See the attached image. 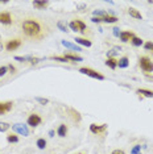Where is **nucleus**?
<instances>
[{
  "label": "nucleus",
  "mask_w": 153,
  "mask_h": 154,
  "mask_svg": "<svg viewBox=\"0 0 153 154\" xmlns=\"http://www.w3.org/2000/svg\"><path fill=\"white\" fill-rule=\"evenodd\" d=\"M50 59H53V61H57V62H69L63 56H62V57H61V56H52V57H50Z\"/></svg>",
  "instance_id": "cd10ccee"
},
{
  "label": "nucleus",
  "mask_w": 153,
  "mask_h": 154,
  "mask_svg": "<svg viewBox=\"0 0 153 154\" xmlns=\"http://www.w3.org/2000/svg\"><path fill=\"white\" fill-rule=\"evenodd\" d=\"M108 15V13L106 12V11H94V17H99V19H103V17H106V16Z\"/></svg>",
  "instance_id": "bb28decb"
},
{
  "label": "nucleus",
  "mask_w": 153,
  "mask_h": 154,
  "mask_svg": "<svg viewBox=\"0 0 153 154\" xmlns=\"http://www.w3.org/2000/svg\"><path fill=\"white\" fill-rule=\"evenodd\" d=\"M67 132H69V128H67L66 124H61V125L58 126V129H57V134H58L59 137H62V138L67 136Z\"/></svg>",
  "instance_id": "f8f14e48"
},
{
  "label": "nucleus",
  "mask_w": 153,
  "mask_h": 154,
  "mask_svg": "<svg viewBox=\"0 0 153 154\" xmlns=\"http://www.w3.org/2000/svg\"><path fill=\"white\" fill-rule=\"evenodd\" d=\"M36 145H37V148H38V149L44 150V149L46 148L48 142H46V140H45V138H38V140H37V142H36Z\"/></svg>",
  "instance_id": "5701e85b"
},
{
  "label": "nucleus",
  "mask_w": 153,
  "mask_h": 154,
  "mask_svg": "<svg viewBox=\"0 0 153 154\" xmlns=\"http://www.w3.org/2000/svg\"><path fill=\"white\" fill-rule=\"evenodd\" d=\"M107 130V124H91L90 132L94 134H102Z\"/></svg>",
  "instance_id": "0eeeda50"
},
{
  "label": "nucleus",
  "mask_w": 153,
  "mask_h": 154,
  "mask_svg": "<svg viewBox=\"0 0 153 154\" xmlns=\"http://www.w3.org/2000/svg\"><path fill=\"white\" fill-rule=\"evenodd\" d=\"M91 21L97 22V24H100V22H102V19H99V17H92V19H91Z\"/></svg>",
  "instance_id": "58836bf2"
},
{
  "label": "nucleus",
  "mask_w": 153,
  "mask_h": 154,
  "mask_svg": "<svg viewBox=\"0 0 153 154\" xmlns=\"http://www.w3.org/2000/svg\"><path fill=\"white\" fill-rule=\"evenodd\" d=\"M13 107V102L8 100V102H0V116L1 115H5L12 109Z\"/></svg>",
  "instance_id": "6e6552de"
},
{
  "label": "nucleus",
  "mask_w": 153,
  "mask_h": 154,
  "mask_svg": "<svg viewBox=\"0 0 153 154\" xmlns=\"http://www.w3.org/2000/svg\"><path fill=\"white\" fill-rule=\"evenodd\" d=\"M57 26H58V28L61 29L62 32H69V31H67V25L63 24V21H58V22H57Z\"/></svg>",
  "instance_id": "7c9ffc66"
},
{
  "label": "nucleus",
  "mask_w": 153,
  "mask_h": 154,
  "mask_svg": "<svg viewBox=\"0 0 153 154\" xmlns=\"http://www.w3.org/2000/svg\"><path fill=\"white\" fill-rule=\"evenodd\" d=\"M16 61H20V62H32L33 59V56H25V57H15Z\"/></svg>",
  "instance_id": "a878e982"
},
{
  "label": "nucleus",
  "mask_w": 153,
  "mask_h": 154,
  "mask_svg": "<svg viewBox=\"0 0 153 154\" xmlns=\"http://www.w3.org/2000/svg\"><path fill=\"white\" fill-rule=\"evenodd\" d=\"M21 28H22V32H24L28 37H33V38L41 37L42 29H41L40 22L36 21V20L28 19V20H25V21H22Z\"/></svg>",
  "instance_id": "f257e3e1"
},
{
  "label": "nucleus",
  "mask_w": 153,
  "mask_h": 154,
  "mask_svg": "<svg viewBox=\"0 0 153 154\" xmlns=\"http://www.w3.org/2000/svg\"><path fill=\"white\" fill-rule=\"evenodd\" d=\"M106 66L109 69H112V70H115L116 67H118V59L116 58H107L106 59Z\"/></svg>",
  "instance_id": "aec40b11"
},
{
  "label": "nucleus",
  "mask_w": 153,
  "mask_h": 154,
  "mask_svg": "<svg viewBox=\"0 0 153 154\" xmlns=\"http://www.w3.org/2000/svg\"><path fill=\"white\" fill-rule=\"evenodd\" d=\"M139 66L144 73H152L153 71V61L147 56H143L139 58Z\"/></svg>",
  "instance_id": "f03ea898"
},
{
  "label": "nucleus",
  "mask_w": 153,
  "mask_h": 154,
  "mask_svg": "<svg viewBox=\"0 0 153 154\" xmlns=\"http://www.w3.org/2000/svg\"><path fill=\"white\" fill-rule=\"evenodd\" d=\"M41 123H42V117L38 113H31L28 116V120H27V124L32 128H37Z\"/></svg>",
  "instance_id": "39448f33"
},
{
  "label": "nucleus",
  "mask_w": 153,
  "mask_h": 154,
  "mask_svg": "<svg viewBox=\"0 0 153 154\" xmlns=\"http://www.w3.org/2000/svg\"><path fill=\"white\" fill-rule=\"evenodd\" d=\"M77 154H83V153H77Z\"/></svg>",
  "instance_id": "79ce46f5"
},
{
  "label": "nucleus",
  "mask_w": 153,
  "mask_h": 154,
  "mask_svg": "<svg viewBox=\"0 0 153 154\" xmlns=\"http://www.w3.org/2000/svg\"><path fill=\"white\" fill-rule=\"evenodd\" d=\"M136 94H139V95H141V96H145V98H153V91H150V90L139 88L137 91H136Z\"/></svg>",
  "instance_id": "6ab92c4d"
},
{
  "label": "nucleus",
  "mask_w": 153,
  "mask_h": 154,
  "mask_svg": "<svg viewBox=\"0 0 153 154\" xmlns=\"http://www.w3.org/2000/svg\"><path fill=\"white\" fill-rule=\"evenodd\" d=\"M12 129H13V133H16V134H21V136H24V137L29 136L28 125H25V124H20V123L13 124Z\"/></svg>",
  "instance_id": "20e7f679"
},
{
  "label": "nucleus",
  "mask_w": 153,
  "mask_h": 154,
  "mask_svg": "<svg viewBox=\"0 0 153 154\" xmlns=\"http://www.w3.org/2000/svg\"><path fill=\"white\" fill-rule=\"evenodd\" d=\"M79 73H81V74L87 75V77L94 78V79L104 80V75H103V74H100V73H98V71L94 70V69H90V67H81V69H79Z\"/></svg>",
  "instance_id": "7ed1b4c3"
},
{
  "label": "nucleus",
  "mask_w": 153,
  "mask_h": 154,
  "mask_svg": "<svg viewBox=\"0 0 153 154\" xmlns=\"http://www.w3.org/2000/svg\"><path fill=\"white\" fill-rule=\"evenodd\" d=\"M0 24L11 25L12 24V16L10 12H0Z\"/></svg>",
  "instance_id": "1a4fd4ad"
},
{
  "label": "nucleus",
  "mask_w": 153,
  "mask_h": 154,
  "mask_svg": "<svg viewBox=\"0 0 153 154\" xmlns=\"http://www.w3.org/2000/svg\"><path fill=\"white\" fill-rule=\"evenodd\" d=\"M7 67H8V70L11 71V74H15V73H16V67L13 65H8Z\"/></svg>",
  "instance_id": "4c0bfd02"
},
{
  "label": "nucleus",
  "mask_w": 153,
  "mask_h": 154,
  "mask_svg": "<svg viewBox=\"0 0 153 154\" xmlns=\"http://www.w3.org/2000/svg\"><path fill=\"white\" fill-rule=\"evenodd\" d=\"M7 141L10 142V144H16V142H19V136L16 134V133H10V134L7 136Z\"/></svg>",
  "instance_id": "4be33fe9"
},
{
  "label": "nucleus",
  "mask_w": 153,
  "mask_h": 154,
  "mask_svg": "<svg viewBox=\"0 0 153 154\" xmlns=\"http://www.w3.org/2000/svg\"><path fill=\"white\" fill-rule=\"evenodd\" d=\"M20 46H21V40H20V38H12V40L7 41L5 50H8V52H15V50L19 49Z\"/></svg>",
  "instance_id": "423d86ee"
},
{
  "label": "nucleus",
  "mask_w": 153,
  "mask_h": 154,
  "mask_svg": "<svg viewBox=\"0 0 153 154\" xmlns=\"http://www.w3.org/2000/svg\"><path fill=\"white\" fill-rule=\"evenodd\" d=\"M35 100L38 102V103H41L42 105H46L48 103H49V99H46V98H36Z\"/></svg>",
  "instance_id": "2f4dec72"
},
{
  "label": "nucleus",
  "mask_w": 153,
  "mask_h": 154,
  "mask_svg": "<svg viewBox=\"0 0 153 154\" xmlns=\"http://www.w3.org/2000/svg\"><path fill=\"white\" fill-rule=\"evenodd\" d=\"M12 125H10L8 123H0V132H7Z\"/></svg>",
  "instance_id": "c85d7f7f"
},
{
  "label": "nucleus",
  "mask_w": 153,
  "mask_h": 154,
  "mask_svg": "<svg viewBox=\"0 0 153 154\" xmlns=\"http://www.w3.org/2000/svg\"><path fill=\"white\" fill-rule=\"evenodd\" d=\"M111 154H125L123 150H120V149H116V150H114Z\"/></svg>",
  "instance_id": "ea45409f"
},
{
  "label": "nucleus",
  "mask_w": 153,
  "mask_h": 154,
  "mask_svg": "<svg viewBox=\"0 0 153 154\" xmlns=\"http://www.w3.org/2000/svg\"><path fill=\"white\" fill-rule=\"evenodd\" d=\"M112 33H114V36H115V37H119L122 32H120V29H119V28H114L112 29Z\"/></svg>",
  "instance_id": "e433bc0d"
},
{
  "label": "nucleus",
  "mask_w": 153,
  "mask_h": 154,
  "mask_svg": "<svg viewBox=\"0 0 153 154\" xmlns=\"http://www.w3.org/2000/svg\"><path fill=\"white\" fill-rule=\"evenodd\" d=\"M7 71H8V67L7 66H1L0 67V77H4L7 74Z\"/></svg>",
  "instance_id": "f704fd0d"
},
{
  "label": "nucleus",
  "mask_w": 153,
  "mask_h": 154,
  "mask_svg": "<svg viewBox=\"0 0 153 154\" xmlns=\"http://www.w3.org/2000/svg\"><path fill=\"white\" fill-rule=\"evenodd\" d=\"M131 154H141V146L140 145H135L131 150Z\"/></svg>",
  "instance_id": "c756f323"
},
{
  "label": "nucleus",
  "mask_w": 153,
  "mask_h": 154,
  "mask_svg": "<svg viewBox=\"0 0 153 154\" xmlns=\"http://www.w3.org/2000/svg\"><path fill=\"white\" fill-rule=\"evenodd\" d=\"M128 13H129V16H132L133 19H136V20H141L143 19V15L140 13V11H137L136 8H129L128 9Z\"/></svg>",
  "instance_id": "dca6fc26"
},
{
  "label": "nucleus",
  "mask_w": 153,
  "mask_h": 154,
  "mask_svg": "<svg viewBox=\"0 0 153 154\" xmlns=\"http://www.w3.org/2000/svg\"><path fill=\"white\" fill-rule=\"evenodd\" d=\"M120 50H122V49H120V47H118V46L114 47L112 50L107 52V57H108V58H114V57H115L116 54H118V53H120Z\"/></svg>",
  "instance_id": "b1692460"
},
{
  "label": "nucleus",
  "mask_w": 153,
  "mask_h": 154,
  "mask_svg": "<svg viewBox=\"0 0 153 154\" xmlns=\"http://www.w3.org/2000/svg\"><path fill=\"white\" fill-rule=\"evenodd\" d=\"M70 112L74 115V120H75V121H81V115H79V112H77L75 109H73V108L70 109Z\"/></svg>",
  "instance_id": "473e14b6"
},
{
  "label": "nucleus",
  "mask_w": 153,
  "mask_h": 154,
  "mask_svg": "<svg viewBox=\"0 0 153 154\" xmlns=\"http://www.w3.org/2000/svg\"><path fill=\"white\" fill-rule=\"evenodd\" d=\"M74 21H75V25H77V28H78V32H82V33H84V32H86V29H87L86 24H84L82 20H79V19L74 20Z\"/></svg>",
  "instance_id": "412c9836"
},
{
  "label": "nucleus",
  "mask_w": 153,
  "mask_h": 154,
  "mask_svg": "<svg viewBox=\"0 0 153 154\" xmlns=\"http://www.w3.org/2000/svg\"><path fill=\"white\" fill-rule=\"evenodd\" d=\"M54 134H56V132H54L53 129H50L49 130V136H50V137H54Z\"/></svg>",
  "instance_id": "a19ab883"
},
{
  "label": "nucleus",
  "mask_w": 153,
  "mask_h": 154,
  "mask_svg": "<svg viewBox=\"0 0 153 154\" xmlns=\"http://www.w3.org/2000/svg\"><path fill=\"white\" fill-rule=\"evenodd\" d=\"M118 66L119 69H127L129 66V58L127 56H124L120 59H118Z\"/></svg>",
  "instance_id": "ddd939ff"
},
{
  "label": "nucleus",
  "mask_w": 153,
  "mask_h": 154,
  "mask_svg": "<svg viewBox=\"0 0 153 154\" xmlns=\"http://www.w3.org/2000/svg\"><path fill=\"white\" fill-rule=\"evenodd\" d=\"M48 5H49V1H45V0H42V1H40V0L33 1V7L36 9H46Z\"/></svg>",
  "instance_id": "4468645a"
},
{
  "label": "nucleus",
  "mask_w": 153,
  "mask_h": 154,
  "mask_svg": "<svg viewBox=\"0 0 153 154\" xmlns=\"http://www.w3.org/2000/svg\"><path fill=\"white\" fill-rule=\"evenodd\" d=\"M131 43L133 45V46H141V45H144L143 40H141L140 37H136V36H135V37L131 40Z\"/></svg>",
  "instance_id": "393cba45"
},
{
  "label": "nucleus",
  "mask_w": 153,
  "mask_h": 154,
  "mask_svg": "<svg viewBox=\"0 0 153 154\" xmlns=\"http://www.w3.org/2000/svg\"><path fill=\"white\" fill-rule=\"evenodd\" d=\"M63 57H65L67 61H71V62H82L83 61V58H82L81 56H78V54H74V53H65L63 54Z\"/></svg>",
  "instance_id": "9b49d317"
},
{
  "label": "nucleus",
  "mask_w": 153,
  "mask_h": 154,
  "mask_svg": "<svg viewBox=\"0 0 153 154\" xmlns=\"http://www.w3.org/2000/svg\"><path fill=\"white\" fill-rule=\"evenodd\" d=\"M62 45H63L65 47H69V49H71V50H77V52H81V46H78L77 43L70 42V41H65V40H63V41H62Z\"/></svg>",
  "instance_id": "f3484780"
},
{
  "label": "nucleus",
  "mask_w": 153,
  "mask_h": 154,
  "mask_svg": "<svg viewBox=\"0 0 153 154\" xmlns=\"http://www.w3.org/2000/svg\"><path fill=\"white\" fill-rule=\"evenodd\" d=\"M144 47L147 50H150V52H153V42H150V41H147V42L144 43Z\"/></svg>",
  "instance_id": "72a5a7b5"
},
{
  "label": "nucleus",
  "mask_w": 153,
  "mask_h": 154,
  "mask_svg": "<svg viewBox=\"0 0 153 154\" xmlns=\"http://www.w3.org/2000/svg\"><path fill=\"white\" fill-rule=\"evenodd\" d=\"M118 17L116 16H112V15H107L106 17H103L102 19V22H106V24H115V22H118Z\"/></svg>",
  "instance_id": "a211bd4d"
},
{
  "label": "nucleus",
  "mask_w": 153,
  "mask_h": 154,
  "mask_svg": "<svg viewBox=\"0 0 153 154\" xmlns=\"http://www.w3.org/2000/svg\"><path fill=\"white\" fill-rule=\"evenodd\" d=\"M69 28L71 29V31H74V32H78V28H77V25H75V21H74V20H73V21L69 24Z\"/></svg>",
  "instance_id": "c9c22d12"
},
{
  "label": "nucleus",
  "mask_w": 153,
  "mask_h": 154,
  "mask_svg": "<svg viewBox=\"0 0 153 154\" xmlns=\"http://www.w3.org/2000/svg\"><path fill=\"white\" fill-rule=\"evenodd\" d=\"M74 41H75V42H77V43H78V45H82V46H86V47H90L91 45H92V42H91L90 40H87V38L77 37Z\"/></svg>",
  "instance_id": "2eb2a0df"
},
{
  "label": "nucleus",
  "mask_w": 153,
  "mask_h": 154,
  "mask_svg": "<svg viewBox=\"0 0 153 154\" xmlns=\"http://www.w3.org/2000/svg\"><path fill=\"white\" fill-rule=\"evenodd\" d=\"M135 37V33L131 31H125V32H122L120 33V36H119V38H120V41L122 42H131V40Z\"/></svg>",
  "instance_id": "9d476101"
}]
</instances>
